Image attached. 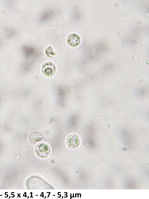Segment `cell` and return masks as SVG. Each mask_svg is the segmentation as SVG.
Masks as SVG:
<instances>
[{"mask_svg": "<svg viewBox=\"0 0 149 199\" xmlns=\"http://www.w3.org/2000/svg\"><path fill=\"white\" fill-rule=\"evenodd\" d=\"M35 151L39 157L41 158H45L49 155L50 149L47 144L42 143H39L35 146Z\"/></svg>", "mask_w": 149, "mask_h": 199, "instance_id": "1", "label": "cell"}, {"mask_svg": "<svg viewBox=\"0 0 149 199\" xmlns=\"http://www.w3.org/2000/svg\"><path fill=\"white\" fill-rule=\"evenodd\" d=\"M42 71L43 74L47 77L52 76L55 74L56 67L52 62L47 61L44 63L42 67Z\"/></svg>", "mask_w": 149, "mask_h": 199, "instance_id": "2", "label": "cell"}, {"mask_svg": "<svg viewBox=\"0 0 149 199\" xmlns=\"http://www.w3.org/2000/svg\"><path fill=\"white\" fill-rule=\"evenodd\" d=\"M80 143V140L79 137L74 134L69 135L66 140L67 146L70 149L77 148L79 146Z\"/></svg>", "mask_w": 149, "mask_h": 199, "instance_id": "3", "label": "cell"}, {"mask_svg": "<svg viewBox=\"0 0 149 199\" xmlns=\"http://www.w3.org/2000/svg\"><path fill=\"white\" fill-rule=\"evenodd\" d=\"M81 41L79 36L75 33L69 34L67 37V42L70 46L75 47L79 45Z\"/></svg>", "mask_w": 149, "mask_h": 199, "instance_id": "4", "label": "cell"}, {"mask_svg": "<svg viewBox=\"0 0 149 199\" xmlns=\"http://www.w3.org/2000/svg\"><path fill=\"white\" fill-rule=\"evenodd\" d=\"M43 138V136L41 133L38 131H34L30 134L29 141L31 144L34 145L41 141Z\"/></svg>", "mask_w": 149, "mask_h": 199, "instance_id": "5", "label": "cell"}, {"mask_svg": "<svg viewBox=\"0 0 149 199\" xmlns=\"http://www.w3.org/2000/svg\"><path fill=\"white\" fill-rule=\"evenodd\" d=\"M45 53L48 57H51L55 55V52L53 50L52 47L49 46L45 50Z\"/></svg>", "mask_w": 149, "mask_h": 199, "instance_id": "6", "label": "cell"}]
</instances>
